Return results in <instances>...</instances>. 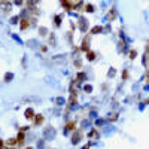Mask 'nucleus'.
<instances>
[{"label":"nucleus","instance_id":"1","mask_svg":"<svg viewBox=\"0 0 149 149\" xmlns=\"http://www.w3.org/2000/svg\"><path fill=\"white\" fill-rule=\"evenodd\" d=\"M81 137H82V133H81V130H76V133H75V134H73V137H72V143H73V145L79 143Z\"/></svg>","mask_w":149,"mask_h":149},{"label":"nucleus","instance_id":"2","mask_svg":"<svg viewBox=\"0 0 149 149\" xmlns=\"http://www.w3.org/2000/svg\"><path fill=\"white\" fill-rule=\"evenodd\" d=\"M61 6L63 8H66L67 11H72L75 6H76V3H73V2H67V0H64V2H61Z\"/></svg>","mask_w":149,"mask_h":149},{"label":"nucleus","instance_id":"3","mask_svg":"<svg viewBox=\"0 0 149 149\" xmlns=\"http://www.w3.org/2000/svg\"><path fill=\"white\" fill-rule=\"evenodd\" d=\"M82 51H87V52L89 51V39L88 37H85L82 42Z\"/></svg>","mask_w":149,"mask_h":149},{"label":"nucleus","instance_id":"4","mask_svg":"<svg viewBox=\"0 0 149 149\" xmlns=\"http://www.w3.org/2000/svg\"><path fill=\"white\" fill-rule=\"evenodd\" d=\"M34 116H36V115H34V110H33V109H30V107H29V109L25 110V118H27V119H33Z\"/></svg>","mask_w":149,"mask_h":149},{"label":"nucleus","instance_id":"5","mask_svg":"<svg viewBox=\"0 0 149 149\" xmlns=\"http://www.w3.org/2000/svg\"><path fill=\"white\" fill-rule=\"evenodd\" d=\"M42 122H43V116H42V115H36V116H34V124L36 125H40Z\"/></svg>","mask_w":149,"mask_h":149},{"label":"nucleus","instance_id":"6","mask_svg":"<svg viewBox=\"0 0 149 149\" xmlns=\"http://www.w3.org/2000/svg\"><path fill=\"white\" fill-rule=\"evenodd\" d=\"M29 25H30V23H29V19H27V18L21 19V29H23V30H25Z\"/></svg>","mask_w":149,"mask_h":149},{"label":"nucleus","instance_id":"7","mask_svg":"<svg viewBox=\"0 0 149 149\" xmlns=\"http://www.w3.org/2000/svg\"><path fill=\"white\" fill-rule=\"evenodd\" d=\"M24 139H25V136H24V131H21V133L18 134V137H17L18 143H23V142H24Z\"/></svg>","mask_w":149,"mask_h":149},{"label":"nucleus","instance_id":"8","mask_svg":"<svg viewBox=\"0 0 149 149\" xmlns=\"http://www.w3.org/2000/svg\"><path fill=\"white\" fill-rule=\"evenodd\" d=\"M75 127H76V124H75V122H69V124L66 125V130H67V131L75 130Z\"/></svg>","mask_w":149,"mask_h":149},{"label":"nucleus","instance_id":"9","mask_svg":"<svg viewBox=\"0 0 149 149\" xmlns=\"http://www.w3.org/2000/svg\"><path fill=\"white\" fill-rule=\"evenodd\" d=\"M8 145H9V146H15V145H18V140L12 137V139H9V140H8Z\"/></svg>","mask_w":149,"mask_h":149},{"label":"nucleus","instance_id":"10","mask_svg":"<svg viewBox=\"0 0 149 149\" xmlns=\"http://www.w3.org/2000/svg\"><path fill=\"white\" fill-rule=\"evenodd\" d=\"M87 57H88V60H89V61H93V60L95 58V54L93 52V51H88V52H87Z\"/></svg>","mask_w":149,"mask_h":149},{"label":"nucleus","instance_id":"11","mask_svg":"<svg viewBox=\"0 0 149 149\" xmlns=\"http://www.w3.org/2000/svg\"><path fill=\"white\" fill-rule=\"evenodd\" d=\"M100 31H101V27H98V25L91 30V33H93V34H97V33H100Z\"/></svg>","mask_w":149,"mask_h":149},{"label":"nucleus","instance_id":"12","mask_svg":"<svg viewBox=\"0 0 149 149\" xmlns=\"http://www.w3.org/2000/svg\"><path fill=\"white\" fill-rule=\"evenodd\" d=\"M69 104H76V95H75V94H72L70 101H69Z\"/></svg>","mask_w":149,"mask_h":149},{"label":"nucleus","instance_id":"13","mask_svg":"<svg viewBox=\"0 0 149 149\" xmlns=\"http://www.w3.org/2000/svg\"><path fill=\"white\" fill-rule=\"evenodd\" d=\"M88 136H89V139H94V137H97V136H98V133H97L95 130H93V131H91V133L88 134Z\"/></svg>","mask_w":149,"mask_h":149},{"label":"nucleus","instance_id":"14","mask_svg":"<svg viewBox=\"0 0 149 149\" xmlns=\"http://www.w3.org/2000/svg\"><path fill=\"white\" fill-rule=\"evenodd\" d=\"M11 11V3H9V2H6L5 3V12H9Z\"/></svg>","mask_w":149,"mask_h":149},{"label":"nucleus","instance_id":"15","mask_svg":"<svg viewBox=\"0 0 149 149\" xmlns=\"http://www.w3.org/2000/svg\"><path fill=\"white\" fill-rule=\"evenodd\" d=\"M136 57H137V52H136V51H131V52H130V58L134 60Z\"/></svg>","mask_w":149,"mask_h":149},{"label":"nucleus","instance_id":"16","mask_svg":"<svg viewBox=\"0 0 149 149\" xmlns=\"http://www.w3.org/2000/svg\"><path fill=\"white\" fill-rule=\"evenodd\" d=\"M85 11H88V12H93V11H94V8H93V6H91V5H87V6H85Z\"/></svg>","mask_w":149,"mask_h":149},{"label":"nucleus","instance_id":"17","mask_svg":"<svg viewBox=\"0 0 149 149\" xmlns=\"http://www.w3.org/2000/svg\"><path fill=\"white\" fill-rule=\"evenodd\" d=\"M76 79H77V81H81V79H85V73H79Z\"/></svg>","mask_w":149,"mask_h":149},{"label":"nucleus","instance_id":"18","mask_svg":"<svg viewBox=\"0 0 149 149\" xmlns=\"http://www.w3.org/2000/svg\"><path fill=\"white\" fill-rule=\"evenodd\" d=\"M85 27H87V25H85V19H81V29L85 30Z\"/></svg>","mask_w":149,"mask_h":149},{"label":"nucleus","instance_id":"19","mask_svg":"<svg viewBox=\"0 0 149 149\" xmlns=\"http://www.w3.org/2000/svg\"><path fill=\"white\" fill-rule=\"evenodd\" d=\"M115 13H116L115 11H112V13H109V19H113V18H115Z\"/></svg>","mask_w":149,"mask_h":149},{"label":"nucleus","instance_id":"20","mask_svg":"<svg viewBox=\"0 0 149 149\" xmlns=\"http://www.w3.org/2000/svg\"><path fill=\"white\" fill-rule=\"evenodd\" d=\"M11 23H12V24L18 23V17H13V18H12V19H11Z\"/></svg>","mask_w":149,"mask_h":149},{"label":"nucleus","instance_id":"21","mask_svg":"<svg viewBox=\"0 0 149 149\" xmlns=\"http://www.w3.org/2000/svg\"><path fill=\"white\" fill-rule=\"evenodd\" d=\"M60 19H61V17H55V24L57 25H60Z\"/></svg>","mask_w":149,"mask_h":149},{"label":"nucleus","instance_id":"22","mask_svg":"<svg viewBox=\"0 0 149 149\" xmlns=\"http://www.w3.org/2000/svg\"><path fill=\"white\" fill-rule=\"evenodd\" d=\"M118 118V116H116V115H110V116H109V119H112V121H115V119Z\"/></svg>","mask_w":149,"mask_h":149},{"label":"nucleus","instance_id":"23","mask_svg":"<svg viewBox=\"0 0 149 149\" xmlns=\"http://www.w3.org/2000/svg\"><path fill=\"white\" fill-rule=\"evenodd\" d=\"M145 79H146V82H149V72H146V75H145Z\"/></svg>","mask_w":149,"mask_h":149},{"label":"nucleus","instance_id":"24","mask_svg":"<svg viewBox=\"0 0 149 149\" xmlns=\"http://www.w3.org/2000/svg\"><path fill=\"white\" fill-rule=\"evenodd\" d=\"M3 146H5V143H3V140L0 139V149H3Z\"/></svg>","mask_w":149,"mask_h":149},{"label":"nucleus","instance_id":"25","mask_svg":"<svg viewBox=\"0 0 149 149\" xmlns=\"http://www.w3.org/2000/svg\"><path fill=\"white\" fill-rule=\"evenodd\" d=\"M82 149H89V146H88V145H87V146H83Z\"/></svg>","mask_w":149,"mask_h":149},{"label":"nucleus","instance_id":"26","mask_svg":"<svg viewBox=\"0 0 149 149\" xmlns=\"http://www.w3.org/2000/svg\"><path fill=\"white\" fill-rule=\"evenodd\" d=\"M25 149H33V148H25Z\"/></svg>","mask_w":149,"mask_h":149}]
</instances>
